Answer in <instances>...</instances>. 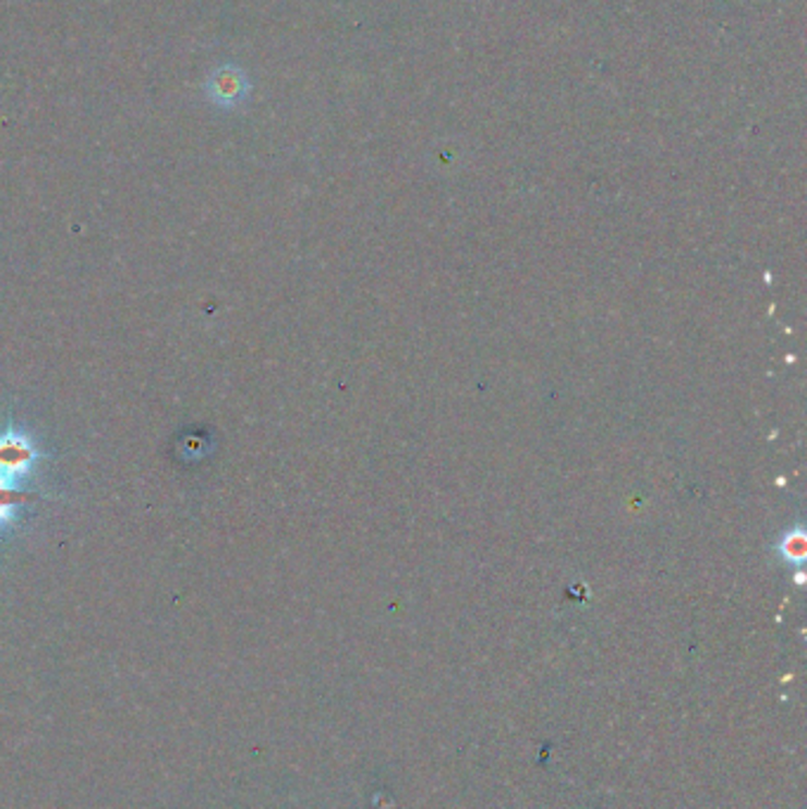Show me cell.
I'll return each mask as SVG.
<instances>
[{
  "label": "cell",
  "instance_id": "obj_2",
  "mask_svg": "<svg viewBox=\"0 0 807 809\" xmlns=\"http://www.w3.org/2000/svg\"><path fill=\"white\" fill-rule=\"evenodd\" d=\"M779 554L784 556L788 564H803L805 562V533L800 528L788 530V533L779 542Z\"/></svg>",
  "mask_w": 807,
  "mask_h": 809
},
{
  "label": "cell",
  "instance_id": "obj_1",
  "mask_svg": "<svg viewBox=\"0 0 807 809\" xmlns=\"http://www.w3.org/2000/svg\"><path fill=\"white\" fill-rule=\"evenodd\" d=\"M249 93H252V83L244 74V69L234 64H222L208 74L206 95L220 109H234L246 102Z\"/></svg>",
  "mask_w": 807,
  "mask_h": 809
}]
</instances>
